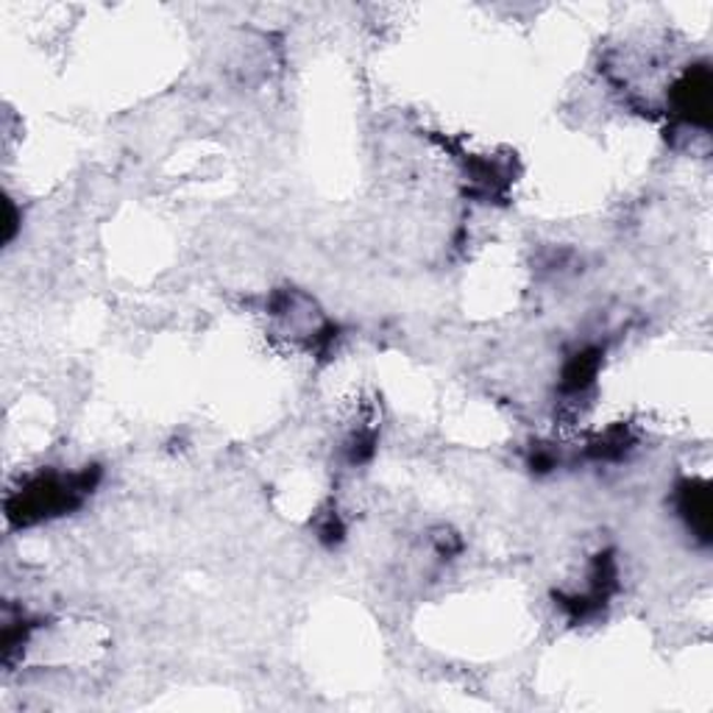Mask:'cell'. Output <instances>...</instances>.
<instances>
[{"instance_id":"6da1fadb","label":"cell","mask_w":713,"mask_h":713,"mask_svg":"<svg viewBox=\"0 0 713 713\" xmlns=\"http://www.w3.org/2000/svg\"><path fill=\"white\" fill-rule=\"evenodd\" d=\"M675 112L694 126H705L711 112V76L708 67H694L675 87Z\"/></svg>"},{"instance_id":"7a4b0ae2","label":"cell","mask_w":713,"mask_h":713,"mask_svg":"<svg viewBox=\"0 0 713 713\" xmlns=\"http://www.w3.org/2000/svg\"><path fill=\"white\" fill-rule=\"evenodd\" d=\"M680 513L686 516L689 527L694 533H700V538H708V530H711V497H708V488L700 486V482H686V488L680 491Z\"/></svg>"}]
</instances>
